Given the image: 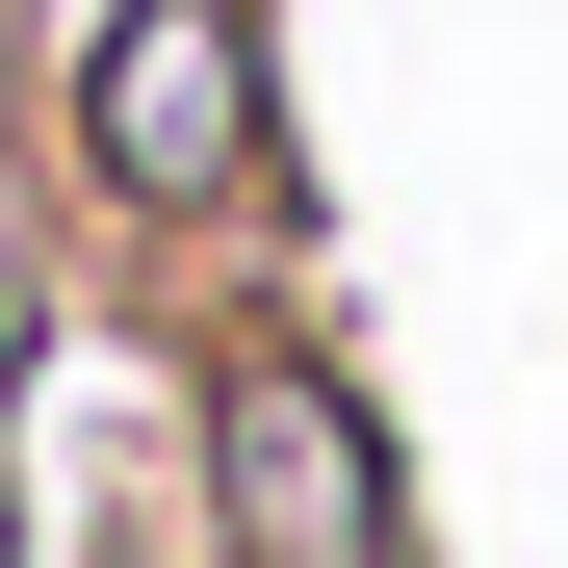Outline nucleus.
<instances>
[{
    "mask_svg": "<svg viewBox=\"0 0 568 568\" xmlns=\"http://www.w3.org/2000/svg\"><path fill=\"white\" fill-rule=\"evenodd\" d=\"M233 155H258V27H233V0H130V52H104V181H130V207H207Z\"/></svg>",
    "mask_w": 568,
    "mask_h": 568,
    "instance_id": "obj_1",
    "label": "nucleus"
},
{
    "mask_svg": "<svg viewBox=\"0 0 568 568\" xmlns=\"http://www.w3.org/2000/svg\"><path fill=\"white\" fill-rule=\"evenodd\" d=\"M233 491H258V568H362V414L336 388H233Z\"/></svg>",
    "mask_w": 568,
    "mask_h": 568,
    "instance_id": "obj_2",
    "label": "nucleus"
}]
</instances>
